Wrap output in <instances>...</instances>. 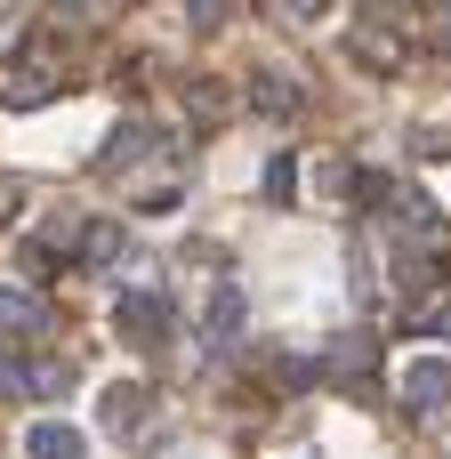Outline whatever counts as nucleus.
Returning a JSON list of instances; mask_svg holds the SVG:
<instances>
[{
	"label": "nucleus",
	"mask_w": 451,
	"mask_h": 459,
	"mask_svg": "<svg viewBox=\"0 0 451 459\" xmlns=\"http://www.w3.org/2000/svg\"><path fill=\"white\" fill-rule=\"evenodd\" d=\"M65 387H73L65 363H32V395H65Z\"/></svg>",
	"instance_id": "obj_13"
},
{
	"label": "nucleus",
	"mask_w": 451,
	"mask_h": 459,
	"mask_svg": "<svg viewBox=\"0 0 451 459\" xmlns=\"http://www.w3.org/2000/svg\"><path fill=\"white\" fill-rule=\"evenodd\" d=\"M145 411H153V395H145L137 379H113V387H105V403H97V420H105L113 436H137V428H145Z\"/></svg>",
	"instance_id": "obj_4"
},
{
	"label": "nucleus",
	"mask_w": 451,
	"mask_h": 459,
	"mask_svg": "<svg viewBox=\"0 0 451 459\" xmlns=\"http://www.w3.org/2000/svg\"><path fill=\"white\" fill-rule=\"evenodd\" d=\"M291 186H299V161H291V153H274V161H266V202H299Z\"/></svg>",
	"instance_id": "obj_10"
},
{
	"label": "nucleus",
	"mask_w": 451,
	"mask_h": 459,
	"mask_svg": "<svg viewBox=\"0 0 451 459\" xmlns=\"http://www.w3.org/2000/svg\"><path fill=\"white\" fill-rule=\"evenodd\" d=\"M153 145H161V137H153V121H121V129L105 137V153H97V161H105V169H121V161H145Z\"/></svg>",
	"instance_id": "obj_8"
},
{
	"label": "nucleus",
	"mask_w": 451,
	"mask_h": 459,
	"mask_svg": "<svg viewBox=\"0 0 451 459\" xmlns=\"http://www.w3.org/2000/svg\"><path fill=\"white\" fill-rule=\"evenodd\" d=\"M395 387H403V411L444 420L451 411V355H412V363L395 371Z\"/></svg>",
	"instance_id": "obj_2"
},
{
	"label": "nucleus",
	"mask_w": 451,
	"mask_h": 459,
	"mask_svg": "<svg viewBox=\"0 0 451 459\" xmlns=\"http://www.w3.org/2000/svg\"><path fill=\"white\" fill-rule=\"evenodd\" d=\"M24 459H89V428H73V420H32V428H24Z\"/></svg>",
	"instance_id": "obj_3"
},
{
	"label": "nucleus",
	"mask_w": 451,
	"mask_h": 459,
	"mask_svg": "<svg viewBox=\"0 0 451 459\" xmlns=\"http://www.w3.org/2000/svg\"><path fill=\"white\" fill-rule=\"evenodd\" d=\"M40 331H48V307L24 282H0V339H40Z\"/></svg>",
	"instance_id": "obj_5"
},
{
	"label": "nucleus",
	"mask_w": 451,
	"mask_h": 459,
	"mask_svg": "<svg viewBox=\"0 0 451 459\" xmlns=\"http://www.w3.org/2000/svg\"><path fill=\"white\" fill-rule=\"evenodd\" d=\"M331 363H339V371H363V363H371V339H363V331H347V339L331 347Z\"/></svg>",
	"instance_id": "obj_12"
},
{
	"label": "nucleus",
	"mask_w": 451,
	"mask_h": 459,
	"mask_svg": "<svg viewBox=\"0 0 451 459\" xmlns=\"http://www.w3.org/2000/svg\"><path fill=\"white\" fill-rule=\"evenodd\" d=\"M242 315H250L242 290L218 282V299H210V315H202V347H234V339H242Z\"/></svg>",
	"instance_id": "obj_7"
},
{
	"label": "nucleus",
	"mask_w": 451,
	"mask_h": 459,
	"mask_svg": "<svg viewBox=\"0 0 451 459\" xmlns=\"http://www.w3.org/2000/svg\"><path fill=\"white\" fill-rule=\"evenodd\" d=\"M428 331H436V339L451 347V307H436V315H428Z\"/></svg>",
	"instance_id": "obj_19"
},
{
	"label": "nucleus",
	"mask_w": 451,
	"mask_h": 459,
	"mask_svg": "<svg viewBox=\"0 0 451 459\" xmlns=\"http://www.w3.org/2000/svg\"><path fill=\"white\" fill-rule=\"evenodd\" d=\"M56 8H73V16H97V8H105V0H56Z\"/></svg>",
	"instance_id": "obj_20"
},
{
	"label": "nucleus",
	"mask_w": 451,
	"mask_h": 459,
	"mask_svg": "<svg viewBox=\"0 0 451 459\" xmlns=\"http://www.w3.org/2000/svg\"><path fill=\"white\" fill-rule=\"evenodd\" d=\"M412 145H420V153H428V161H436V153H451V137H444V129H420V137H412Z\"/></svg>",
	"instance_id": "obj_18"
},
{
	"label": "nucleus",
	"mask_w": 451,
	"mask_h": 459,
	"mask_svg": "<svg viewBox=\"0 0 451 459\" xmlns=\"http://www.w3.org/2000/svg\"><path fill=\"white\" fill-rule=\"evenodd\" d=\"M129 258V226L121 218H89L81 226V266H121Z\"/></svg>",
	"instance_id": "obj_6"
},
{
	"label": "nucleus",
	"mask_w": 451,
	"mask_h": 459,
	"mask_svg": "<svg viewBox=\"0 0 451 459\" xmlns=\"http://www.w3.org/2000/svg\"><path fill=\"white\" fill-rule=\"evenodd\" d=\"M48 89H56V73H32V65H24V73H16V81H8V105H16V113H24V105H40V97H48Z\"/></svg>",
	"instance_id": "obj_9"
},
{
	"label": "nucleus",
	"mask_w": 451,
	"mask_h": 459,
	"mask_svg": "<svg viewBox=\"0 0 451 459\" xmlns=\"http://www.w3.org/2000/svg\"><path fill=\"white\" fill-rule=\"evenodd\" d=\"M258 105H266V113H291V105H299V89H291V81H274V73H258Z\"/></svg>",
	"instance_id": "obj_11"
},
{
	"label": "nucleus",
	"mask_w": 451,
	"mask_h": 459,
	"mask_svg": "<svg viewBox=\"0 0 451 459\" xmlns=\"http://www.w3.org/2000/svg\"><path fill=\"white\" fill-rule=\"evenodd\" d=\"M331 8H339V0H282V16H291V24H323Z\"/></svg>",
	"instance_id": "obj_16"
},
{
	"label": "nucleus",
	"mask_w": 451,
	"mask_h": 459,
	"mask_svg": "<svg viewBox=\"0 0 451 459\" xmlns=\"http://www.w3.org/2000/svg\"><path fill=\"white\" fill-rule=\"evenodd\" d=\"M169 299L161 290H121L113 299V331H121V347H137V355H153V347H169Z\"/></svg>",
	"instance_id": "obj_1"
},
{
	"label": "nucleus",
	"mask_w": 451,
	"mask_h": 459,
	"mask_svg": "<svg viewBox=\"0 0 451 459\" xmlns=\"http://www.w3.org/2000/svg\"><path fill=\"white\" fill-rule=\"evenodd\" d=\"M186 16H194V32H218L226 24V0H186Z\"/></svg>",
	"instance_id": "obj_15"
},
{
	"label": "nucleus",
	"mask_w": 451,
	"mask_h": 459,
	"mask_svg": "<svg viewBox=\"0 0 451 459\" xmlns=\"http://www.w3.org/2000/svg\"><path fill=\"white\" fill-rule=\"evenodd\" d=\"M0 395H32V363H16V355H0Z\"/></svg>",
	"instance_id": "obj_14"
},
{
	"label": "nucleus",
	"mask_w": 451,
	"mask_h": 459,
	"mask_svg": "<svg viewBox=\"0 0 451 459\" xmlns=\"http://www.w3.org/2000/svg\"><path fill=\"white\" fill-rule=\"evenodd\" d=\"M436 32H444V40H451V0H436Z\"/></svg>",
	"instance_id": "obj_21"
},
{
	"label": "nucleus",
	"mask_w": 451,
	"mask_h": 459,
	"mask_svg": "<svg viewBox=\"0 0 451 459\" xmlns=\"http://www.w3.org/2000/svg\"><path fill=\"white\" fill-rule=\"evenodd\" d=\"M137 210H145V218H169V210H178V186H153V194H137Z\"/></svg>",
	"instance_id": "obj_17"
}]
</instances>
